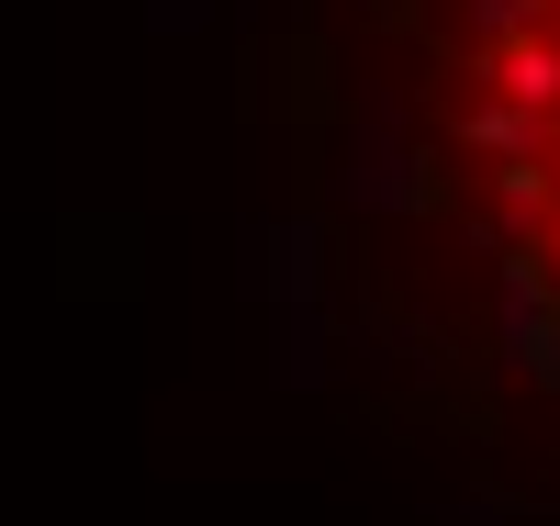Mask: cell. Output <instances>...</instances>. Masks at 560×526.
<instances>
[{
  "label": "cell",
  "mask_w": 560,
  "mask_h": 526,
  "mask_svg": "<svg viewBox=\"0 0 560 526\" xmlns=\"http://www.w3.org/2000/svg\"><path fill=\"white\" fill-rule=\"evenodd\" d=\"M280 280L404 470L560 526V0H258Z\"/></svg>",
  "instance_id": "6da1fadb"
}]
</instances>
